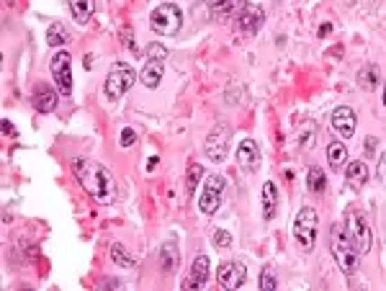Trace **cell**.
I'll use <instances>...</instances> for the list:
<instances>
[{
	"label": "cell",
	"instance_id": "obj_8",
	"mask_svg": "<svg viewBox=\"0 0 386 291\" xmlns=\"http://www.w3.org/2000/svg\"><path fill=\"white\" fill-rule=\"evenodd\" d=\"M229 142H232V129L227 124H219V127L211 129V134L206 137V145H203V152L209 160L214 163H222L229 152Z\"/></svg>",
	"mask_w": 386,
	"mask_h": 291
},
{
	"label": "cell",
	"instance_id": "obj_24",
	"mask_svg": "<svg viewBox=\"0 0 386 291\" xmlns=\"http://www.w3.org/2000/svg\"><path fill=\"white\" fill-rule=\"evenodd\" d=\"M307 186H309V191H314V194H322V191L327 189L325 171H322V168H309V173H307Z\"/></svg>",
	"mask_w": 386,
	"mask_h": 291
},
{
	"label": "cell",
	"instance_id": "obj_21",
	"mask_svg": "<svg viewBox=\"0 0 386 291\" xmlns=\"http://www.w3.org/2000/svg\"><path fill=\"white\" fill-rule=\"evenodd\" d=\"M95 13V0H70V16L77 24H88Z\"/></svg>",
	"mask_w": 386,
	"mask_h": 291
},
{
	"label": "cell",
	"instance_id": "obj_1",
	"mask_svg": "<svg viewBox=\"0 0 386 291\" xmlns=\"http://www.w3.org/2000/svg\"><path fill=\"white\" fill-rule=\"evenodd\" d=\"M72 173H75L77 183L85 189V194L98 201V204H111L116 198V183L111 178L109 168H103L101 163L95 160H88V157H80L72 163Z\"/></svg>",
	"mask_w": 386,
	"mask_h": 291
},
{
	"label": "cell",
	"instance_id": "obj_9",
	"mask_svg": "<svg viewBox=\"0 0 386 291\" xmlns=\"http://www.w3.org/2000/svg\"><path fill=\"white\" fill-rule=\"evenodd\" d=\"M224 186H227V180L222 178V175H209L206 178V186H203L201 196H199V209L206 217L217 214L219 204H222V196H224Z\"/></svg>",
	"mask_w": 386,
	"mask_h": 291
},
{
	"label": "cell",
	"instance_id": "obj_36",
	"mask_svg": "<svg viewBox=\"0 0 386 291\" xmlns=\"http://www.w3.org/2000/svg\"><path fill=\"white\" fill-rule=\"evenodd\" d=\"M157 168V157H150V163H147V171H155Z\"/></svg>",
	"mask_w": 386,
	"mask_h": 291
},
{
	"label": "cell",
	"instance_id": "obj_3",
	"mask_svg": "<svg viewBox=\"0 0 386 291\" xmlns=\"http://www.w3.org/2000/svg\"><path fill=\"white\" fill-rule=\"evenodd\" d=\"M345 227H348V235H350V240L355 242L358 253H361V255L371 253V248H373V235H371V224H369V219H366V214L358 212L355 206H350L348 214H345Z\"/></svg>",
	"mask_w": 386,
	"mask_h": 291
},
{
	"label": "cell",
	"instance_id": "obj_20",
	"mask_svg": "<svg viewBox=\"0 0 386 291\" xmlns=\"http://www.w3.org/2000/svg\"><path fill=\"white\" fill-rule=\"evenodd\" d=\"M278 209V189L273 180L263 186V219H273Z\"/></svg>",
	"mask_w": 386,
	"mask_h": 291
},
{
	"label": "cell",
	"instance_id": "obj_12",
	"mask_svg": "<svg viewBox=\"0 0 386 291\" xmlns=\"http://www.w3.org/2000/svg\"><path fill=\"white\" fill-rule=\"evenodd\" d=\"M332 129L340 139H350L355 134V111L350 106H337L332 111Z\"/></svg>",
	"mask_w": 386,
	"mask_h": 291
},
{
	"label": "cell",
	"instance_id": "obj_34",
	"mask_svg": "<svg viewBox=\"0 0 386 291\" xmlns=\"http://www.w3.org/2000/svg\"><path fill=\"white\" fill-rule=\"evenodd\" d=\"M373 145H376V139H373V137L366 139V152H373Z\"/></svg>",
	"mask_w": 386,
	"mask_h": 291
},
{
	"label": "cell",
	"instance_id": "obj_17",
	"mask_svg": "<svg viewBox=\"0 0 386 291\" xmlns=\"http://www.w3.org/2000/svg\"><path fill=\"white\" fill-rule=\"evenodd\" d=\"M178 263H180V253H178V245L173 240H168L162 248H160V266L165 274H176Z\"/></svg>",
	"mask_w": 386,
	"mask_h": 291
},
{
	"label": "cell",
	"instance_id": "obj_15",
	"mask_svg": "<svg viewBox=\"0 0 386 291\" xmlns=\"http://www.w3.org/2000/svg\"><path fill=\"white\" fill-rule=\"evenodd\" d=\"M237 163L247 168V171H255L258 163H261V147L255 145L252 139H242L240 147H237Z\"/></svg>",
	"mask_w": 386,
	"mask_h": 291
},
{
	"label": "cell",
	"instance_id": "obj_16",
	"mask_svg": "<svg viewBox=\"0 0 386 291\" xmlns=\"http://www.w3.org/2000/svg\"><path fill=\"white\" fill-rule=\"evenodd\" d=\"M345 180L350 183L353 189H363L366 180H369V165L363 160H353V163L345 165Z\"/></svg>",
	"mask_w": 386,
	"mask_h": 291
},
{
	"label": "cell",
	"instance_id": "obj_31",
	"mask_svg": "<svg viewBox=\"0 0 386 291\" xmlns=\"http://www.w3.org/2000/svg\"><path fill=\"white\" fill-rule=\"evenodd\" d=\"M165 57H168V49H165V47H162V44H150V47H147V60H165Z\"/></svg>",
	"mask_w": 386,
	"mask_h": 291
},
{
	"label": "cell",
	"instance_id": "obj_2",
	"mask_svg": "<svg viewBox=\"0 0 386 291\" xmlns=\"http://www.w3.org/2000/svg\"><path fill=\"white\" fill-rule=\"evenodd\" d=\"M332 255L335 263L340 266L345 276H355L358 274V263H361V253L355 248V242L350 240V235L343 227L332 230Z\"/></svg>",
	"mask_w": 386,
	"mask_h": 291
},
{
	"label": "cell",
	"instance_id": "obj_22",
	"mask_svg": "<svg viewBox=\"0 0 386 291\" xmlns=\"http://www.w3.org/2000/svg\"><path fill=\"white\" fill-rule=\"evenodd\" d=\"M358 86L363 88V91H373V88L378 86V68L376 65H366V68L358 70Z\"/></svg>",
	"mask_w": 386,
	"mask_h": 291
},
{
	"label": "cell",
	"instance_id": "obj_33",
	"mask_svg": "<svg viewBox=\"0 0 386 291\" xmlns=\"http://www.w3.org/2000/svg\"><path fill=\"white\" fill-rule=\"evenodd\" d=\"M376 178H378V183H381V186H386V150L381 152V157H378Z\"/></svg>",
	"mask_w": 386,
	"mask_h": 291
},
{
	"label": "cell",
	"instance_id": "obj_14",
	"mask_svg": "<svg viewBox=\"0 0 386 291\" xmlns=\"http://www.w3.org/2000/svg\"><path fill=\"white\" fill-rule=\"evenodd\" d=\"M209 255H196L191 263V276L185 281V289H199L203 283L209 281Z\"/></svg>",
	"mask_w": 386,
	"mask_h": 291
},
{
	"label": "cell",
	"instance_id": "obj_23",
	"mask_svg": "<svg viewBox=\"0 0 386 291\" xmlns=\"http://www.w3.org/2000/svg\"><path fill=\"white\" fill-rule=\"evenodd\" d=\"M327 160L332 168H340V165L348 163V147L345 142H330L327 145Z\"/></svg>",
	"mask_w": 386,
	"mask_h": 291
},
{
	"label": "cell",
	"instance_id": "obj_7",
	"mask_svg": "<svg viewBox=\"0 0 386 291\" xmlns=\"http://www.w3.org/2000/svg\"><path fill=\"white\" fill-rule=\"evenodd\" d=\"M49 70H52V77L57 83V91L62 95H70L72 93V57L70 52L59 49L49 62Z\"/></svg>",
	"mask_w": 386,
	"mask_h": 291
},
{
	"label": "cell",
	"instance_id": "obj_10",
	"mask_svg": "<svg viewBox=\"0 0 386 291\" xmlns=\"http://www.w3.org/2000/svg\"><path fill=\"white\" fill-rule=\"evenodd\" d=\"M240 13H237V29L242 31V34H255L261 24L265 21V13H263L261 6H255L250 0H240Z\"/></svg>",
	"mask_w": 386,
	"mask_h": 291
},
{
	"label": "cell",
	"instance_id": "obj_29",
	"mask_svg": "<svg viewBox=\"0 0 386 291\" xmlns=\"http://www.w3.org/2000/svg\"><path fill=\"white\" fill-rule=\"evenodd\" d=\"M258 283H261L263 291H276L278 289V281H276V274H273V268H265L261 274V278H258Z\"/></svg>",
	"mask_w": 386,
	"mask_h": 291
},
{
	"label": "cell",
	"instance_id": "obj_25",
	"mask_svg": "<svg viewBox=\"0 0 386 291\" xmlns=\"http://www.w3.org/2000/svg\"><path fill=\"white\" fill-rule=\"evenodd\" d=\"M47 44L49 47H62V44H68V31H65V26L62 24H52L49 29H47Z\"/></svg>",
	"mask_w": 386,
	"mask_h": 291
},
{
	"label": "cell",
	"instance_id": "obj_37",
	"mask_svg": "<svg viewBox=\"0 0 386 291\" xmlns=\"http://www.w3.org/2000/svg\"><path fill=\"white\" fill-rule=\"evenodd\" d=\"M384 106H386V88H384Z\"/></svg>",
	"mask_w": 386,
	"mask_h": 291
},
{
	"label": "cell",
	"instance_id": "obj_30",
	"mask_svg": "<svg viewBox=\"0 0 386 291\" xmlns=\"http://www.w3.org/2000/svg\"><path fill=\"white\" fill-rule=\"evenodd\" d=\"M211 242H214L219 250L229 248V245H232V235H229L227 230H214V235H211Z\"/></svg>",
	"mask_w": 386,
	"mask_h": 291
},
{
	"label": "cell",
	"instance_id": "obj_6",
	"mask_svg": "<svg viewBox=\"0 0 386 291\" xmlns=\"http://www.w3.org/2000/svg\"><path fill=\"white\" fill-rule=\"evenodd\" d=\"M294 240L299 242V248L304 253L314 250V242H317V212L311 206L299 209V214L294 219Z\"/></svg>",
	"mask_w": 386,
	"mask_h": 291
},
{
	"label": "cell",
	"instance_id": "obj_13",
	"mask_svg": "<svg viewBox=\"0 0 386 291\" xmlns=\"http://www.w3.org/2000/svg\"><path fill=\"white\" fill-rule=\"evenodd\" d=\"M31 101H34V109L39 113H49L54 111V106H57V91L47 83H39L34 88V95H31Z\"/></svg>",
	"mask_w": 386,
	"mask_h": 291
},
{
	"label": "cell",
	"instance_id": "obj_32",
	"mask_svg": "<svg viewBox=\"0 0 386 291\" xmlns=\"http://www.w3.org/2000/svg\"><path fill=\"white\" fill-rule=\"evenodd\" d=\"M134 142H137V132H134V129H129V127L121 129V147H132Z\"/></svg>",
	"mask_w": 386,
	"mask_h": 291
},
{
	"label": "cell",
	"instance_id": "obj_18",
	"mask_svg": "<svg viewBox=\"0 0 386 291\" xmlns=\"http://www.w3.org/2000/svg\"><path fill=\"white\" fill-rule=\"evenodd\" d=\"M240 8V0H209V13L214 21H227Z\"/></svg>",
	"mask_w": 386,
	"mask_h": 291
},
{
	"label": "cell",
	"instance_id": "obj_26",
	"mask_svg": "<svg viewBox=\"0 0 386 291\" xmlns=\"http://www.w3.org/2000/svg\"><path fill=\"white\" fill-rule=\"evenodd\" d=\"M111 258H114V263H118L121 268H132V266H134V258L126 255V248H124V245H118V242H114V245H111Z\"/></svg>",
	"mask_w": 386,
	"mask_h": 291
},
{
	"label": "cell",
	"instance_id": "obj_5",
	"mask_svg": "<svg viewBox=\"0 0 386 291\" xmlns=\"http://www.w3.org/2000/svg\"><path fill=\"white\" fill-rule=\"evenodd\" d=\"M134 83H137V70L132 68V65H126V62H116V65L111 68L109 77H106V86H103L106 98H109V101H118Z\"/></svg>",
	"mask_w": 386,
	"mask_h": 291
},
{
	"label": "cell",
	"instance_id": "obj_27",
	"mask_svg": "<svg viewBox=\"0 0 386 291\" xmlns=\"http://www.w3.org/2000/svg\"><path fill=\"white\" fill-rule=\"evenodd\" d=\"M203 175V168L199 163H191L188 165V180H185V194H193V191L199 189V180Z\"/></svg>",
	"mask_w": 386,
	"mask_h": 291
},
{
	"label": "cell",
	"instance_id": "obj_28",
	"mask_svg": "<svg viewBox=\"0 0 386 291\" xmlns=\"http://www.w3.org/2000/svg\"><path fill=\"white\" fill-rule=\"evenodd\" d=\"M314 132H317V127H314V121H304L302 127H299V134H296V139H299V145H302V147H309L311 142H314Z\"/></svg>",
	"mask_w": 386,
	"mask_h": 291
},
{
	"label": "cell",
	"instance_id": "obj_4",
	"mask_svg": "<svg viewBox=\"0 0 386 291\" xmlns=\"http://www.w3.org/2000/svg\"><path fill=\"white\" fill-rule=\"evenodd\" d=\"M180 24H183V13L176 3H162L150 13L152 31L160 36H176L180 31Z\"/></svg>",
	"mask_w": 386,
	"mask_h": 291
},
{
	"label": "cell",
	"instance_id": "obj_35",
	"mask_svg": "<svg viewBox=\"0 0 386 291\" xmlns=\"http://www.w3.org/2000/svg\"><path fill=\"white\" fill-rule=\"evenodd\" d=\"M330 31H332V26H330V24H325V26H322V29H319V36H327Z\"/></svg>",
	"mask_w": 386,
	"mask_h": 291
},
{
	"label": "cell",
	"instance_id": "obj_19",
	"mask_svg": "<svg viewBox=\"0 0 386 291\" xmlns=\"http://www.w3.org/2000/svg\"><path fill=\"white\" fill-rule=\"evenodd\" d=\"M162 72H165L162 62H160V60H147V65H144L142 72H139V80H142L147 88H157L160 80H162Z\"/></svg>",
	"mask_w": 386,
	"mask_h": 291
},
{
	"label": "cell",
	"instance_id": "obj_11",
	"mask_svg": "<svg viewBox=\"0 0 386 291\" xmlns=\"http://www.w3.org/2000/svg\"><path fill=\"white\" fill-rule=\"evenodd\" d=\"M217 281L222 289H227V291L240 289V286H245V281H247V268H245L242 263H237V260H227V263L219 266Z\"/></svg>",
	"mask_w": 386,
	"mask_h": 291
}]
</instances>
